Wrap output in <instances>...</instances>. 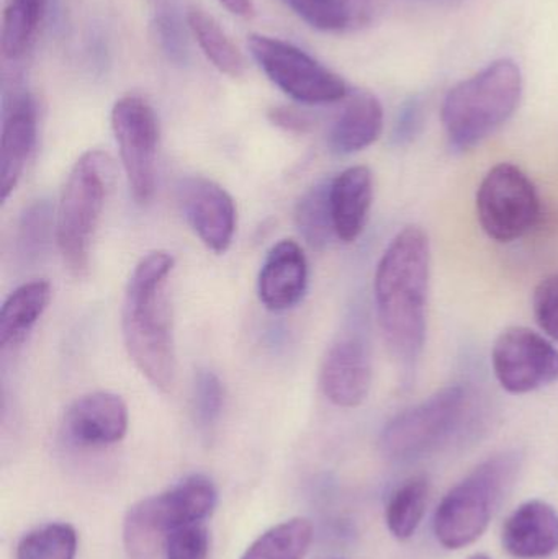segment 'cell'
I'll list each match as a JSON object with an SVG mask.
<instances>
[{"label": "cell", "mask_w": 558, "mask_h": 559, "mask_svg": "<svg viewBox=\"0 0 558 559\" xmlns=\"http://www.w3.org/2000/svg\"><path fill=\"white\" fill-rule=\"evenodd\" d=\"M474 394L464 384H451L423 403L393 417L383 430V455L395 462H413L431 455L471 426Z\"/></svg>", "instance_id": "obj_6"}, {"label": "cell", "mask_w": 558, "mask_h": 559, "mask_svg": "<svg viewBox=\"0 0 558 559\" xmlns=\"http://www.w3.org/2000/svg\"><path fill=\"white\" fill-rule=\"evenodd\" d=\"M38 131L36 105L26 92L13 95L3 108L0 136V200L7 202L22 179Z\"/></svg>", "instance_id": "obj_15"}, {"label": "cell", "mask_w": 558, "mask_h": 559, "mask_svg": "<svg viewBox=\"0 0 558 559\" xmlns=\"http://www.w3.org/2000/svg\"><path fill=\"white\" fill-rule=\"evenodd\" d=\"M471 559H491V558L485 557V555H475V557H472Z\"/></svg>", "instance_id": "obj_36"}, {"label": "cell", "mask_w": 558, "mask_h": 559, "mask_svg": "<svg viewBox=\"0 0 558 559\" xmlns=\"http://www.w3.org/2000/svg\"><path fill=\"white\" fill-rule=\"evenodd\" d=\"M110 120L131 195L138 203H147L156 189V114L144 98L127 95L115 102Z\"/></svg>", "instance_id": "obj_10"}, {"label": "cell", "mask_w": 558, "mask_h": 559, "mask_svg": "<svg viewBox=\"0 0 558 559\" xmlns=\"http://www.w3.org/2000/svg\"><path fill=\"white\" fill-rule=\"evenodd\" d=\"M209 532L202 525H190L176 532L167 540V559H206L209 557Z\"/></svg>", "instance_id": "obj_32"}, {"label": "cell", "mask_w": 558, "mask_h": 559, "mask_svg": "<svg viewBox=\"0 0 558 559\" xmlns=\"http://www.w3.org/2000/svg\"><path fill=\"white\" fill-rule=\"evenodd\" d=\"M127 403L118 394L95 391L79 397L69 407L64 429L81 447H108L121 442L128 432Z\"/></svg>", "instance_id": "obj_13"}, {"label": "cell", "mask_w": 558, "mask_h": 559, "mask_svg": "<svg viewBox=\"0 0 558 559\" xmlns=\"http://www.w3.org/2000/svg\"><path fill=\"white\" fill-rule=\"evenodd\" d=\"M223 7L233 15L242 16V19H251L256 13L254 3L252 0H218Z\"/></svg>", "instance_id": "obj_35"}, {"label": "cell", "mask_w": 558, "mask_h": 559, "mask_svg": "<svg viewBox=\"0 0 558 559\" xmlns=\"http://www.w3.org/2000/svg\"><path fill=\"white\" fill-rule=\"evenodd\" d=\"M533 306L539 328L558 342V274L544 278L536 286Z\"/></svg>", "instance_id": "obj_31"}, {"label": "cell", "mask_w": 558, "mask_h": 559, "mask_svg": "<svg viewBox=\"0 0 558 559\" xmlns=\"http://www.w3.org/2000/svg\"><path fill=\"white\" fill-rule=\"evenodd\" d=\"M248 46L272 84L300 104H334L349 95L341 75L292 43L252 33Z\"/></svg>", "instance_id": "obj_8"}, {"label": "cell", "mask_w": 558, "mask_h": 559, "mask_svg": "<svg viewBox=\"0 0 558 559\" xmlns=\"http://www.w3.org/2000/svg\"><path fill=\"white\" fill-rule=\"evenodd\" d=\"M383 131V108L379 98L357 91L347 98L330 131V146L337 154H354L372 146Z\"/></svg>", "instance_id": "obj_19"}, {"label": "cell", "mask_w": 558, "mask_h": 559, "mask_svg": "<svg viewBox=\"0 0 558 559\" xmlns=\"http://www.w3.org/2000/svg\"><path fill=\"white\" fill-rule=\"evenodd\" d=\"M78 534L68 524H49L29 532L16 548V559H75Z\"/></svg>", "instance_id": "obj_27"}, {"label": "cell", "mask_w": 558, "mask_h": 559, "mask_svg": "<svg viewBox=\"0 0 558 559\" xmlns=\"http://www.w3.org/2000/svg\"><path fill=\"white\" fill-rule=\"evenodd\" d=\"M48 0H9L2 16L3 58L20 59L35 41Z\"/></svg>", "instance_id": "obj_23"}, {"label": "cell", "mask_w": 558, "mask_h": 559, "mask_svg": "<svg viewBox=\"0 0 558 559\" xmlns=\"http://www.w3.org/2000/svg\"><path fill=\"white\" fill-rule=\"evenodd\" d=\"M284 2H285V0H284Z\"/></svg>", "instance_id": "obj_37"}, {"label": "cell", "mask_w": 558, "mask_h": 559, "mask_svg": "<svg viewBox=\"0 0 558 559\" xmlns=\"http://www.w3.org/2000/svg\"><path fill=\"white\" fill-rule=\"evenodd\" d=\"M308 286V262L304 249L295 241L277 242L269 251L259 274V299L269 311L294 308Z\"/></svg>", "instance_id": "obj_16"}, {"label": "cell", "mask_w": 558, "mask_h": 559, "mask_svg": "<svg viewBox=\"0 0 558 559\" xmlns=\"http://www.w3.org/2000/svg\"><path fill=\"white\" fill-rule=\"evenodd\" d=\"M187 25L195 36L203 55L222 74L229 78H241L245 74L248 68L245 56L212 15L205 10L192 7L187 13Z\"/></svg>", "instance_id": "obj_22"}, {"label": "cell", "mask_w": 558, "mask_h": 559, "mask_svg": "<svg viewBox=\"0 0 558 559\" xmlns=\"http://www.w3.org/2000/svg\"><path fill=\"white\" fill-rule=\"evenodd\" d=\"M503 547L518 559H544L558 550V514L544 501H527L508 518Z\"/></svg>", "instance_id": "obj_17"}, {"label": "cell", "mask_w": 558, "mask_h": 559, "mask_svg": "<svg viewBox=\"0 0 558 559\" xmlns=\"http://www.w3.org/2000/svg\"><path fill=\"white\" fill-rule=\"evenodd\" d=\"M520 468V453H498L454 486L436 511L435 535L439 544L448 550H461L477 542L514 485Z\"/></svg>", "instance_id": "obj_4"}, {"label": "cell", "mask_w": 558, "mask_h": 559, "mask_svg": "<svg viewBox=\"0 0 558 559\" xmlns=\"http://www.w3.org/2000/svg\"><path fill=\"white\" fill-rule=\"evenodd\" d=\"M177 200L200 241L216 254L228 251L238 223L231 195L213 180L193 176L179 183Z\"/></svg>", "instance_id": "obj_12"}, {"label": "cell", "mask_w": 558, "mask_h": 559, "mask_svg": "<svg viewBox=\"0 0 558 559\" xmlns=\"http://www.w3.org/2000/svg\"><path fill=\"white\" fill-rule=\"evenodd\" d=\"M523 74L514 59L490 62L459 82L442 104V124L452 146L471 150L503 127L520 105Z\"/></svg>", "instance_id": "obj_3"}, {"label": "cell", "mask_w": 558, "mask_h": 559, "mask_svg": "<svg viewBox=\"0 0 558 559\" xmlns=\"http://www.w3.org/2000/svg\"><path fill=\"white\" fill-rule=\"evenodd\" d=\"M321 390L340 407H357L369 396L372 365L363 341L346 337L328 350L321 365Z\"/></svg>", "instance_id": "obj_14"}, {"label": "cell", "mask_w": 558, "mask_h": 559, "mask_svg": "<svg viewBox=\"0 0 558 559\" xmlns=\"http://www.w3.org/2000/svg\"><path fill=\"white\" fill-rule=\"evenodd\" d=\"M313 540L307 519H290L262 534L241 559H304Z\"/></svg>", "instance_id": "obj_25"}, {"label": "cell", "mask_w": 558, "mask_h": 559, "mask_svg": "<svg viewBox=\"0 0 558 559\" xmlns=\"http://www.w3.org/2000/svg\"><path fill=\"white\" fill-rule=\"evenodd\" d=\"M110 174L108 154L87 151L72 167L62 190L56 212V242L66 269L78 278L88 272L92 239L104 212Z\"/></svg>", "instance_id": "obj_5"}, {"label": "cell", "mask_w": 558, "mask_h": 559, "mask_svg": "<svg viewBox=\"0 0 558 559\" xmlns=\"http://www.w3.org/2000/svg\"><path fill=\"white\" fill-rule=\"evenodd\" d=\"M429 483L423 476L408 479L390 496L387 525L396 540H409L422 525L428 506Z\"/></svg>", "instance_id": "obj_24"}, {"label": "cell", "mask_w": 558, "mask_h": 559, "mask_svg": "<svg viewBox=\"0 0 558 559\" xmlns=\"http://www.w3.org/2000/svg\"><path fill=\"white\" fill-rule=\"evenodd\" d=\"M193 416L200 429L216 426L225 404V388L218 374L212 370H199L193 378Z\"/></svg>", "instance_id": "obj_29"}, {"label": "cell", "mask_w": 558, "mask_h": 559, "mask_svg": "<svg viewBox=\"0 0 558 559\" xmlns=\"http://www.w3.org/2000/svg\"><path fill=\"white\" fill-rule=\"evenodd\" d=\"M423 127V104L418 97H412L400 108L399 118H396L395 130H393V140L396 144H406L415 140Z\"/></svg>", "instance_id": "obj_33"}, {"label": "cell", "mask_w": 558, "mask_h": 559, "mask_svg": "<svg viewBox=\"0 0 558 559\" xmlns=\"http://www.w3.org/2000/svg\"><path fill=\"white\" fill-rule=\"evenodd\" d=\"M295 223L301 238L313 249H324L334 233L330 206V182L311 187L295 209Z\"/></svg>", "instance_id": "obj_26"}, {"label": "cell", "mask_w": 558, "mask_h": 559, "mask_svg": "<svg viewBox=\"0 0 558 559\" xmlns=\"http://www.w3.org/2000/svg\"><path fill=\"white\" fill-rule=\"evenodd\" d=\"M431 248L419 226H406L390 242L373 280L377 318L387 347L403 367H415L426 342Z\"/></svg>", "instance_id": "obj_1"}, {"label": "cell", "mask_w": 558, "mask_h": 559, "mask_svg": "<svg viewBox=\"0 0 558 559\" xmlns=\"http://www.w3.org/2000/svg\"><path fill=\"white\" fill-rule=\"evenodd\" d=\"M51 228H56V225L52 223L51 206L45 200L32 203L23 212L16 233V251L26 264L38 261L46 251Z\"/></svg>", "instance_id": "obj_28"}, {"label": "cell", "mask_w": 558, "mask_h": 559, "mask_svg": "<svg viewBox=\"0 0 558 559\" xmlns=\"http://www.w3.org/2000/svg\"><path fill=\"white\" fill-rule=\"evenodd\" d=\"M269 120L274 127L282 128L290 133H307L311 128L308 115L301 114L294 107H274L269 110Z\"/></svg>", "instance_id": "obj_34"}, {"label": "cell", "mask_w": 558, "mask_h": 559, "mask_svg": "<svg viewBox=\"0 0 558 559\" xmlns=\"http://www.w3.org/2000/svg\"><path fill=\"white\" fill-rule=\"evenodd\" d=\"M298 16L320 32L346 33L372 19V0H285Z\"/></svg>", "instance_id": "obj_21"}, {"label": "cell", "mask_w": 558, "mask_h": 559, "mask_svg": "<svg viewBox=\"0 0 558 559\" xmlns=\"http://www.w3.org/2000/svg\"><path fill=\"white\" fill-rule=\"evenodd\" d=\"M51 301V285L35 280L10 293L0 309V347H19L26 341L36 322Z\"/></svg>", "instance_id": "obj_20"}, {"label": "cell", "mask_w": 558, "mask_h": 559, "mask_svg": "<svg viewBox=\"0 0 558 559\" xmlns=\"http://www.w3.org/2000/svg\"><path fill=\"white\" fill-rule=\"evenodd\" d=\"M154 35L161 51L170 62L177 66L187 64L189 61V46H187L186 33L180 26L179 20L170 13H161L154 20Z\"/></svg>", "instance_id": "obj_30"}, {"label": "cell", "mask_w": 558, "mask_h": 559, "mask_svg": "<svg viewBox=\"0 0 558 559\" xmlns=\"http://www.w3.org/2000/svg\"><path fill=\"white\" fill-rule=\"evenodd\" d=\"M491 365L498 383L526 394L558 381V350L544 335L523 325L504 329L494 344Z\"/></svg>", "instance_id": "obj_11"}, {"label": "cell", "mask_w": 558, "mask_h": 559, "mask_svg": "<svg viewBox=\"0 0 558 559\" xmlns=\"http://www.w3.org/2000/svg\"><path fill=\"white\" fill-rule=\"evenodd\" d=\"M174 258L156 251L141 259L128 280L121 308L124 348L153 386L169 391L176 380L169 280Z\"/></svg>", "instance_id": "obj_2"}, {"label": "cell", "mask_w": 558, "mask_h": 559, "mask_svg": "<svg viewBox=\"0 0 558 559\" xmlns=\"http://www.w3.org/2000/svg\"><path fill=\"white\" fill-rule=\"evenodd\" d=\"M477 213L488 238L498 242L518 241L539 222V193L520 167L501 163L482 180Z\"/></svg>", "instance_id": "obj_9"}, {"label": "cell", "mask_w": 558, "mask_h": 559, "mask_svg": "<svg viewBox=\"0 0 558 559\" xmlns=\"http://www.w3.org/2000/svg\"><path fill=\"white\" fill-rule=\"evenodd\" d=\"M218 492L205 476H190L164 495L143 499L127 512L123 542L133 559H153L176 532L215 511Z\"/></svg>", "instance_id": "obj_7"}, {"label": "cell", "mask_w": 558, "mask_h": 559, "mask_svg": "<svg viewBox=\"0 0 558 559\" xmlns=\"http://www.w3.org/2000/svg\"><path fill=\"white\" fill-rule=\"evenodd\" d=\"M373 200L372 173L354 166L330 182V206L334 233L340 241H356L366 228Z\"/></svg>", "instance_id": "obj_18"}]
</instances>
